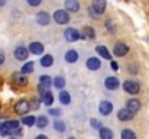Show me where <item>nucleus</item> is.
<instances>
[{"mask_svg": "<svg viewBox=\"0 0 149 139\" xmlns=\"http://www.w3.org/2000/svg\"><path fill=\"white\" fill-rule=\"evenodd\" d=\"M13 109H15V112H16L17 115H26V113L32 109V106H31V103H29L28 100L22 98V100H19V101L15 103Z\"/></svg>", "mask_w": 149, "mask_h": 139, "instance_id": "nucleus-1", "label": "nucleus"}, {"mask_svg": "<svg viewBox=\"0 0 149 139\" xmlns=\"http://www.w3.org/2000/svg\"><path fill=\"white\" fill-rule=\"evenodd\" d=\"M54 20L58 23V25H67L70 22V15L67 10H62V9H58L55 10L54 13Z\"/></svg>", "mask_w": 149, "mask_h": 139, "instance_id": "nucleus-2", "label": "nucleus"}, {"mask_svg": "<svg viewBox=\"0 0 149 139\" xmlns=\"http://www.w3.org/2000/svg\"><path fill=\"white\" fill-rule=\"evenodd\" d=\"M123 90L129 94H138L141 90V86L138 81H133V80H127L123 83Z\"/></svg>", "mask_w": 149, "mask_h": 139, "instance_id": "nucleus-3", "label": "nucleus"}, {"mask_svg": "<svg viewBox=\"0 0 149 139\" xmlns=\"http://www.w3.org/2000/svg\"><path fill=\"white\" fill-rule=\"evenodd\" d=\"M81 36H83V35H80V32H78L75 28H68V29H65V32H64V38H65V41H68V42H75V41L81 39Z\"/></svg>", "mask_w": 149, "mask_h": 139, "instance_id": "nucleus-4", "label": "nucleus"}, {"mask_svg": "<svg viewBox=\"0 0 149 139\" xmlns=\"http://www.w3.org/2000/svg\"><path fill=\"white\" fill-rule=\"evenodd\" d=\"M133 115H135V113H132L127 107H126V109H120V110L117 112V119L122 120V122H129V120L133 119Z\"/></svg>", "mask_w": 149, "mask_h": 139, "instance_id": "nucleus-5", "label": "nucleus"}, {"mask_svg": "<svg viewBox=\"0 0 149 139\" xmlns=\"http://www.w3.org/2000/svg\"><path fill=\"white\" fill-rule=\"evenodd\" d=\"M15 58L16 59H19V61H25L28 57H29V49H26L25 46H17L16 49H15Z\"/></svg>", "mask_w": 149, "mask_h": 139, "instance_id": "nucleus-6", "label": "nucleus"}, {"mask_svg": "<svg viewBox=\"0 0 149 139\" xmlns=\"http://www.w3.org/2000/svg\"><path fill=\"white\" fill-rule=\"evenodd\" d=\"M106 10V1L104 0H96L91 4V12L97 13V15H103Z\"/></svg>", "mask_w": 149, "mask_h": 139, "instance_id": "nucleus-7", "label": "nucleus"}, {"mask_svg": "<svg viewBox=\"0 0 149 139\" xmlns=\"http://www.w3.org/2000/svg\"><path fill=\"white\" fill-rule=\"evenodd\" d=\"M119 78H116V77H107L106 80H104V87L107 89V90H116V89H119Z\"/></svg>", "mask_w": 149, "mask_h": 139, "instance_id": "nucleus-8", "label": "nucleus"}, {"mask_svg": "<svg viewBox=\"0 0 149 139\" xmlns=\"http://www.w3.org/2000/svg\"><path fill=\"white\" fill-rule=\"evenodd\" d=\"M127 52H129V46L126 45V44H123V42L116 44L114 51H113V54H114L116 57H123V55H126Z\"/></svg>", "mask_w": 149, "mask_h": 139, "instance_id": "nucleus-9", "label": "nucleus"}, {"mask_svg": "<svg viewBox=\"0 0 149 139\" xmlns=\"http://www.w3.org/2000/svg\"><path fill=\"white\" fill-rule=\"evenodd\" d=\"M99 110H100L101 115L107 116V115L111 113V110H113V104H111L110 101H107V100H103V101L99 104Z\"/></svg>", "mask_w": 149, "mask_h": 139, "instance_id": "nucleus-10", "label": "nucleus"}, {"mask_svg": "<svg viewBox=\"0 0 149 139\" xmlns=\"http://www.w3.org/2000/svg\"><path fill=\"white\" fill-rule=\"evenodd\" d=\"M36 22H38L41 26H47V25H49L51 16L47 12H39V13L36 15Z\"/></svg>", "mask_w": 149, "mask_h": 139, "instance_id": "nucleus-11", "label": "nucleus"}, {"mask_svg": "<svg viewBox=\"0 0 149 139\" xmlns=\"http://www.w3.org/2000/svg\"><path fill=\"white\" fill-rule=\"evenodd\" d=\"M29 52H32L33 55H41L44 52V45L41 42H31L29 46H28Z\"/></svg>", "mask_w": 149, "mask_h": 139, "instance_id": "nucleus-12", "label": "nucleus"}, {"mask_svg": "<svg viewBox=\"0 0 149 139\" xmlns=\"http://www.w3.org/2000/svg\"><path fill=\"white\" fill-rule=\"evenodd\" d=\"M13 81L17 84V86H28V78H26V75L25 74H22V73H15L13 74Z\"/></svg>", "mask_w": 149, "mask_h": 139, "instance_id": "nucleus-13", "label": "nucleus"}, {"mask_svg": "<svg viewBox=\"0 0 149 139\" xmlns=\"http://www.w3.org/2000/svg\"><path fill=\"white\" fill-rule=\"evenodd\" d=\"M100 65H101V62H100L99 58H96V57H91V58L87 59V68L91 70V71H97L100 68Z\"/></svg>", "mask_w": 149, "mask_h": 139, "instance_id": "nucleus-14", "label": "nucleus"}, {"mask_svg": "<svg viewBox=\"0 0 149 139\" xmlns=\"http://www.w3.org/2000/svg\"><path fill=\"white\" fill-rule=\"evenodd\" d=\"M65 9H67V12L75 13V12H78V9H80V3H78L77 0H67V1H65Z\"/></svg>", "mask_w": 149, "mask_h": 139, "instance_id": "nucleus-15", "label": "nucleus"}, {"mask_svg": "<svg viewBox=\"0 0 149 139\" xmlns=\"http://www.w3.org/2000/svg\"><path fill=\"white\" fill-rule=\"evenodd\" d=\"M54 84V80L51 78L49 75H41L39 77V86H42L44 89L49 90V87Z\"/></svg>", "mask_w": 149, "mask_h": 139, "instance_id": "nucleus-16", "label": "nucleus"}, {"mask_svg": "<svg viewBox=\"0 0 149 139\" xmlns=\"http://www.w3.org/2000/svg\"><path fill=\"white\" fill-rule=\"evenodd\" d=\"M126 104H127V109H129L132 113H136V112L141 109V101H139L138 98H132V100H129Z\"/></svg>", "mask_w": 149, "mask_h": 139, "instance_id": "nucleus-17", "label": "nucleus"}, {"mask_svg": "<svg viewBox=\"0 0 149 139\" xmlns=\"http://www.w3.org/2000/svg\"><path fill=\"white\" fill-rule=\"evenodd\" d=\"M77 59H78V52L77 51H74V49L67 51V54H65V61L67 62L72 64V62H77Z\"/></svg>", "mask_w": 149, "mask_h": 139, "instance_id": "nucleus-18", "label": "nucleus"}, {"mask_svg": "<svg viewBox=\"0 0 149 139\" xmlns=\"http://www.w3.org/2000/svg\"><path fill=\"white\" fill-rule=\"evenodd\" d=\"M96 51H97V54H99L101 58H106V59H111V55H110V52L107 51V48L103 45H99L96 46Z\"/></svg>", "mask_w": 149, "mask_h": 139, "instance_id": "nucleus-19", "label": "nucleus"}, {"mask_svg": "<svg viewBox=\"0 0 149 139\" xmlns=\"http://www.w3.org/2000/svg\"><path fill=\"white\" fill-rule=\"evenodd\" d=\"M59 101H61V104H70V101H71L70 93L65 92V90H61V93H59Z\"/></svg>", "mask_w": 149, "mask_h": 139, "instance_id": "nucleus-20", "label": "nucleus"}, {"mask_svg": "<svg viewBox=\"0 0 149 139\" xmlns=\"http://www.w3.org/2000/svg\"><path fill=\"white\" fill-rule=\"evenodd\" d=\"M22 123L25 125V126H33V125H36V117L35 116H23L22 117Z\"/></svg>", "mask_w": 149, "mask_h": 139, "instance_id": "nucleus-21", "label": "nucleus"}, {"mask_svg": "<svg viewBox=\"0 0 149 139\" xmlns=\"http://www.w3.org/2000/svg\"><path fill=\"white\" fill-rule=\"evenodd\" d=\"M48 123H49V120H48V117H47V116H38V119H36V126H38L39 129L47 128V126H48Z\"/></svg>", "mask_w": 149, "mask_h": 139, "instance_id": "nucleus-22", "label": "nucleus"}, {"mask_svg": "<svg viewBox=\"0 0 149 139\" xmlns=\"http://www.w3.org/2000/svg\"><path fill=\"white\" fill-rule=\"evenodd\" d=\"M52 64H54V57L49 55V54H48V55H44V57L41 58V65H42V67H51Z\"/></svg>", "mask_w": 149, "mask_h": 139, "instance_id": "nucleus-23", "label": "nucleus"}, {"mask_svg": "<svg viewBox=\"0 0 149 139\" xmlns=\"http://www.w3.org/2000/svg\"><path fill=\"white\" fill-rule=\"evenodd\" d=\"M100 139H113V132L109 128H101L100 129Z\"/></svg>", "mask_w": 149, "mask_h": 139, "instance_id": "nucleus-24", "label": "nucleus"}, {"mask_svg": "<svg viewBox=\"0 0 149 139\" xmlns=\"http://www.w3.org/2000/svg\"><path fill=\"white\" fill-rule=\"evenodd\" d=\"M83 35H84V38H90V39H93L96 36L93 28H90V26H84L83 28Z\"/></svg>", "mask_w": 149, "mask_h": 139, "instance_id": "nucleus-25", "label": "nucleus"}, {"mask_svg": "<svg viewBox=\"0 0 149 139\" xmlns=\"http://www.w3.org/2000/svg\"><path fill=\"white\" fill-rule=\"evenodd\" d=\"M64 86H65L64 77H55V78H54V87H56L58 90H62Z\"/></svg>", "mask_w": 149, "mask_h": 139, "instance_id": "nucleus-26", "label": "nucleus"}, {"mask_svg": "<svg viewBox=\"0 0 149 139\" xmlns=\"http://www.w3.org/2000/svg\"><path fill=\"white\" fill-rule=\"evenodd\" d=\"M122 139H136V133L130 129H123L122 131Z\"/></svg>", "mask_w": 149, "mask_h": 139, "instance_id": "nucleus-27", "label": "nucleus"}, {"mask_svg": "<svg viewBox=\"0 0 149 139\" xmlns=\"http://www.w3.org/2000/svg\"><path fill=\"white\" fill-rule=\"evenodd\" d=\"M42 101H44V104H47V106H51V104L54 103V96H52V93H51L49 90L45 93V96L42 97Z\"/></svg>", "mask_w": 149, "mask_h": 139, "instance_id": "nucleus-28", "label": "nucleus"}, {"mask_svg": "<svg viewBox=\"0 0 149 139\" xmlns=\"http://www.w3.org/2000/svg\"><path fill=\"white\" fill-rule=\"evenodd\" d=\"M32 71H33V62H26V64L22 67V71H20V73L26 75V74H31Z\"/></svg>", "mask_w": 149, "mask_h": 139, "instance_id": "nucleus-29", "label": "nucleus"}, {"mask_svg": "<svg viewBox=\"0 0 149 139\" xmlns=\"http://www.w3.org/2000/svg\"><path fill=\"white\" fill-rule=\"evenodd\" d=\"M54 128H55V131L56 132H65V123L62 122V120H55L54 122Z\"/></svg>", "mask_w": 149, "mask_h": 139, "instance_id": "nucleus-30", "label": "nucleus"}, {"mask_svg": "<svg viewBox=\"0 0 149 139\" xmlns=\"http://www.w3.org/2000/svg\"><path fill=\"white\" fill-rule=\"evenodd\" d=\"M0 135H1V136H7V135H9V131H7L4 122H0Z\"/></svg>", "mask_w": 149, "mask_h": 139, "instance_id": "nucleus-31", "label": "nucleus"}, {"mask_svg": "<svg viewBox=\"0 0 149 139\" xmlns=\"http://www.w3.org/2000/svg\"><path fill=\"white\" fill-rule=\"evenodd\" d=\"M90 123H91V126H93L94 129H101V128H103L101 123H100V120H97V119H91Z\"/></svg>", "mask_w": 149, "mask_h": 139, "instance_id": "nucleus-32", "label": "nucleus"}, {"mask_svg": "<svg viewBox=\"0 0 149 139\" xmlns=\"http://www.w3.org/2000/svg\"><path fill=\"white\" fill-rule=\"evenodd\" d=\"M49 116H61L59 109H49Z\"/></svg>", "mask_w": 149, "mask_h": 139, "instance_id": "nucleus-33", "label": "nucleus"}, {"mask_svg": "<svg viewBox=\"0 0 149 139\" xmlns=\"http://www.w3.org/2000/svg\"><path fill=\"white\" fill-rule=\"evenodd\" d=\"M110 67H111L113 71H119V64H117L116 61H111V62H110Z\"/></svg>", "mask_w": 149, "mask_h": 139, "instance_id": "nucleus-34", "label": "nucleus"}, {"mask_svg": "<svg viewBox=\"0 0 149 139\" xmlns=\"http://www.w3.org/2000/svg\"><path fill=\"white\" fill-rule=\"evenodd\" d=\"M29 6H39L41 4V0H28Z\"/></svg>", "mask_w": 149, "mask_h": 139, "instance_id": "nucleus-35", "label": "nucleus"}, {"mask_svg": "<svg viewBox=\"0 0 149 139\" xmlns=\"http://www.w3.org/2000/svg\"><path fill=\"white\" fill-rule=\"evenodd\" d=\"M32 103H33L32 109H38V107H39V103H41V100H39V98H33V100H32Z\"/></svg>", "mask_w": 149, "mask_h": 139, "instance_id": "nucleus-36", "label": "nucleus"}, {"mask_svg": "<svg viewBox=\"0 0 149 139\" xmlns=\"http://www.w3.org/2000/svg\"><path fill=\"white\" fill-rule=\"evenodd\" d=\"M3 62H4V54H3V52H0V65H1Z\"/></svg>", "mask_w": 149, "mask_h": 139, "instance_id": "nucleus-37", "label": "nucleus"}, {"mask_svg": "<svg viewBox=\"0 0 149 139\" xmlns=\"http://www.w3.org/2000/svg\"><path fill=\"white\" fill-rule=\"evenodd\" d=\"M35 139H48V138H47L45 135H38V136H36Z\"/></svg>", "mask_w": 149, "mask_h": 139, "instance_id": "nucleus-38", "label": "nucleus"}, {"mask_svg": "<svg viewBox=\"0 0 149 139\" xmlns=\"http://www.w3.org/2000/svg\"><path fill=\"white\" fill-rule=\"evenodd\" d=\"M68 139H75V138H68Z\"/></svg>", "mask_w": 149, "mask_h": 139, "instance_id": "nucleus-39", "label": "nucleus"}, {"mask_svg": "<svg viewBox=\"0 0 149 139\" xmlns=\"http://www.w3.org/2000/svg\"><path fill=\"white\" fill-rule=\"evenodd\" d=\"M12 139H17V138H12Z\"/></svg>", "mask_w": 149, "mask_h": 139, "instance_id": "nucleus-40", "label": "nucleus"}, {"mask_svg": "<svg viewBox=\"0 0 149 139\" xmlns=\"http://www.w3.org/2000/svg\"><path fill=\"white\" fill-rule=\"evenodd\" d=\"M0 109H1V104H0Z\"/></svg>", "mask_w": 149, "mask_h": 139, "instance_id": "nucleus-41", "label": "nucleus"}]
</instances>
